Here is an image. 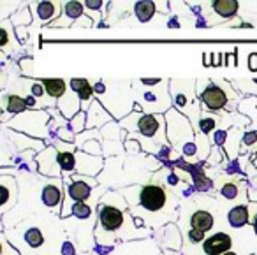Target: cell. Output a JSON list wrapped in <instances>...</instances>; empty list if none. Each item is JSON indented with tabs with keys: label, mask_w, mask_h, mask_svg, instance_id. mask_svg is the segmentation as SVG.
<instances>
[{
	"label": "cell",
	"mask_w": 257,
	"mask_h": 255,
	"mask_svg": "<svg viewBox=\"0 0 257 255\" xmlns=\"http://www.w3.org/2000/svg\"><path fill=\"white\" fill-rule=\"evenodd\" d=\"M86 120H88V118H86V113L81 111V113H78L71 121H69V127L72 129V132H74L76 136H79L86 131Z\"/></svg>",
	"instance_id": "obj_35"
},
{
	"label": "cell",
	"mask_w": 257,
	"mask_h": 255,
	"mask_svg": "<svg viewBox=\"0 0 257 255\" xmlns=\"http://www.w3.org/2000/svg\"><path fill=\"white\" fill-rule=\"evenodd\" d=\"M196 81L197 97L203 104V109L210 113H218V111L236 113L238 111L243 95L229 79L220 78V76H213V78L203 76V78H196Z\"/></svg>",
	"instance_id": "obj_5"
},
{
	"label": "cell",
	"mask_w": 257,
	"mask_h": 255,
	"mask_svg": "<svg viewBox=\"0 0 257 255\" xmlns=\"http://www.w3.org/2000/svg\"><path fill=\"white\" fill-rule=\"evenodd\" d=\"M133 83V97L136 107L145 114H166L173 109L171 79L138 78Z\"/></svg>",
	"instance_id": "obj_4"
},
{
	"label": "cell",
	"mask_w": 257,
	"mask_h": 255,
	"mask_svg": "<svg viewBox=\"0 0 257 255\" xmlns=\"http://www.w3.org/2000/svg\"><path fill=\"white\" fill-rule=\"evenodd\" d=\"M245 173H246V176H248L250 183H253V187H257V167L252 164V160H250V162L246 164Z\"/></svg>",
	"instance_id": "obj_41"
},
{
	"label": "cell",
	"mask_w": 257,
	"mask_h": 255,
	"mask_svg": "<svg viewBox=\"0 0 257 255\" xmlns=\"http://www.w3.org/2000/svg\"><path fill=\"white\" fill-rule=\"evenodd\" d=\"M36 164H37V171H39L44 178H60L62 176V169H60V166H58L57 146L50 145L41 153H36Z\"/></svg>",
	"instance_id": "obj_13"
},
{
	"label": "cell",
	"mask_w": 257,
	"mask_h": 255,
	"mask_svg": "<svg viewBox=\"0 0 257 255\" xmlns=\"http://www.w3.org/2000/svg\"><path fill=\"white\" fill-rule=\"evenodd\" d=\"M78 150H81V152H85V153H90V155H95V157L102 155V145H100L99 139H90V141L83 143Z\"/></svg>",
	"instance_id": "obj_36"
},
{
	"label": "cell",
	"mask_w": 257,
	"mask_h": 255,
	"mask_svg": "<svg viewBox=\"0 0 257 255\" xmlns=\"http://www.w3.org/2000/svg\"><path fill=\"white\" fill-rule=\"evenodd\" d=\"M83 6H85L86 16L92 20L93 25H99V22H100V8L104 6V2H100V0H85V2H83Z\"/></svg>",
	"instance_id": "obj_32"
},
{
	"label": "cell",
	"mask_w": 257,
	"mask_h": 255,
	"mask_svg": "<svg viewBox=\"0 0 257 255\" xmlns=\"http://www.w3.org/2000/svg\"><path fill=\"white\" fill-rule=\"evenodd\" d=\"M215 225V215L208 209H196V211L190 215V229L203 230L208 232Z\"/></svg>",
	"instance_id": "obj_26"
},
{
	"label": "cell",
	"mask_w": 257,
	"mask_h": 255,
	"mask_svg": "<svg viewBox=\"0 0 257 255\" xmlns=\"http://www.w3.org/2000/svg\"><path fill=\"white\" fill-rule=\"evenodd\" d=\"M2 132L9 136V139H11L13 146H15V148H18L20 152H23V150H34V152L41 153L43 150L48 148V146L44 145V141H41V139L30 138V136L22 134V132L11 131V129L4 127V125H2Z\"/></svg>",
	"instance_id": "obj_18"
},
{
	"label": "cell",
	"mask_w": 257,
	"mask_h": 255,
	"mask_svg": "<svg viewBox=\"0 0 257 255\" xmlns=\"http://www.w3.org/2000/svg\"><path fill=\"white\" fill-rule=\"evenodd\" d=\"M224 255H239V253H236V251H227V253H224Z\"/></svg>",
	"instance_id": "obj_46"
},
{
	"label": "cell",
	"mask_w": 257,
	"mask_h": 255,
	"mask_svg": "<svg viewBox=\"0 0 257 255\" xmlns=\"http://www.w3.org/2000/svg\"><path fill=\"white\" fill-rule=\"evenodd\" d=\"M252 164H253V166L257 167V157H253V159H252Z\"/></svg>",
	"instance_id": "obj_45"
},
{
	"label": "cell",
	"mask_w": 257,
	"mask_h": 255,
	"mask_svg": "<svg viewBox=\"0 0 257 255\" xmlns=\"http://www.w3.org/2000/svg\"><path fill=\"white\" fill-rule=\"evenodd\" d=\"M157 13V4L150 2V0H143V2H136L134 4V15H136L140 23H148Z\"/></svg>",
	"instance_id": "obj_29"
},
{
	"label": "cell",
	"mask_w": 257,
	"mask_h": 255,
	"mask_svg": "<svg viewBox=\"0 0 257 255\" xmlns=\"http://www.w3.org/2000/svg\"><path fill=\"white\" fill-rule=\"evenodd\" d=\"M248 215H250V225L253 227V232L257 236V202H250L248 204Z\"/></svg>",
	"instance_id": "obj_40"
},
{
	"label": "cell",
	"mask_w": 257,
	"mask_h": 255,
	"mask_svg": "<svg viewBox=\"0 0 257 255\" xmlns=\"http://www.w3.org/2000/svg\"><path fill=\"white\" fill-rule=\"evenodd\" d=\"M51 123V114L48 109H39V111H25V113L13 116L4 127L11 129L16 132H23V134L30 136V138H50Z\"/></svg>",
	"instance_id": "obj_9"
},
{
	"label": "cell",
	"mask_w": 257,
	"mask_h": 255,
	"mask_svg": "<svg viewBox=\"0 0 257 255\" xmlns=\"http://www.w3.org/2000/svg\"><path fill=\"white\" fill-rule=\"evenodd\" d=\"M60 251H62V255H76V244L72 243L71 239H65L60 248Z\"/></svg>",
	"instance_id": "obj_42"
},
{
	"label": "cell",
	"mask_w": 257,
	"mask_h": 255,
	"mask_svg": "<svg viewBox=\"0 0 257 255\" xmlns=\"http://www.w3.org/2000/svg\"><path fill=\"white\" fill-rule=\"evenodd\" d=\"M62 6L64 4H60V2H37V4H34V13H36L37 22H41L43 25H48L50 22H57L58 16L64 11Z\"/></svg>",
	"instance_id": "obj_24"
},
{
	"label": "cell",
	"mask_w": 257,
	"mask_h": 255,
	"mask_svg": "<svg viewBox=\"0 0 257 255\" xmlns=\"http://www.w3.org/2000/svg\"><path fill=\"white\" fill-rule=\"evenodd\" d=\"M136 220H143V223L159 229L169 222L176 220L178 199L168 188L166 180H161V173L154 174L147 183L134 185L120 190Z\"/></svg>",
	"instance_id": "obj_1"
},
{
	"label": "cell",
	"mask_w": 257,
	"mask_h": 255,
	"mask_svg": "<svg viewBox=\"0 0 257 255\" xmlns=\"http://www.w3.org/2000/svg\"><path fill=\"white\" fill-rule=\"evenodd\" d=\"M71 183H67V180H64L65 183V199L64 206H62L60 218H67L72 215V208L78 202H88L92 197L93 188L99 185V181L95 178L90 176H81V174H69Z\"/></svg>",
	"instance_id": "obj_10"
},
{
	"label": "cell",
	"mask_w": 257,
	"mask_h": 255,
	"mask_svg": "<svg viewBox=\"0 0 257 255\" xmlns=\"http://www.w3.org/2000/svg\"><path fill=\"white\" fill-rule=\"evenodd\" d=\"M166 121H168L169 145L178 150L182 157L187 159V162H201V143L189 118L173 107L166 113Z\"/></svg>",
	"instance_id": "obj_7"
},
{
	"label": "cell",
	"mask_w": 257,
	"mask_h": 255,
	"mask_svg": "<svg viewBox=\"0 0 257 255\" xmlns=\"http://www.w3.org/2000/svg\"><path fill=\"white\" fill-rule=\"evenodd\" d=\"M210 6L220 18H232L239 9V2L236 0H215Z\"/></svg>",
	"instance_id": "obj_30"
},
{
	"label": "cell",
	"mask_w": 257,
	"mask_h": 255,
	"mask_svg": "<svg viewBox=\"0 0 257 255\" xmlns=\"http://www.w3.org/2000/svg\"><path fill=\"white\" fill-rule=\"evenodd\" d=\"M15 36H16V29L11 23V20H4L2 25H0V48H2L4 58L20 50V44Z\"/></svg>",
	"instance_id": "obj_21"
},
{
	"label": "cell",
	"mask_w": 257,
	"mask_h": 255,
	"mask_svg": "<svg viewBox=\"0 0 257 255\" xmlns=\"http://www.w3.org/2000/svg\"><path fill=\"white\" fill-rule=\"evenodd\" d=\"M248 199L250 202H257V187L248 188Z\"/></svg>",
	"instance_id": "obj_44"
},
{
	"label": "cell",
	"mask_w": 257,
	"mask_h": 255,
	"mask_svg": "<svg viewBox=\"0 0 257 255\" xmlns=\"http://www.w3.org/2000/svg\"><path fill=\"white\" fill-rule=\"evenodd\" d=\"M92 86L95 92V99L109 111L114 120H123L136 107L131 81H113V90H111L109 79H97L92 83Z\"/></svg>",
	"instance_id": "obj_8"
},
{
	"label": "cell",
	"mask_w": 257,
	"mask_h": 255,
	"mask_svg": "<svg viewBox=\"0 0 257 255\" xmlns=\"http://www.w3.org/2000/svg\"><path fill=\"white\" fill-rule=\"evenodd\" d=\"M238 113L250 120V127L246 131L257 132V97L255 95L243 97V100L238 106Z\"/></svg>",
	"instance_id": "obj_25"
},
{
	"label": "cell",
	"mask_w": 257,
	"mask_h": 255,
	"mask_svg": "<svg viewBox=\"0 0 257 255\" xmlns=\"http://www.w3.org/2000/svg\"><path fill=\"white\" fill-rule=\"evenodd\" d=\"M57 138L64 143H76V134L72 132V129L69 127V123L60 129H57Z\"/></svg>",
	"instance_id": "obj_37"
},
{
	"label": "cell",
	"mask_w": 257,
	"mask_h": 255,
	"mask_svg": "<svg viewBox=\"0 0 257 255\" xmlns=\"http://www.w3.org/2000/svg\"><path fill=\"white\" fill-rule=\"evenodd\" d=\"M41 81H43L48 95L55 100H58L60 97H64L65 92L71 88V85H69L67 79H62V78H46V79H41Z\"/></svg>",
	"instance_id": "obj_27"
},
{
	"label": "cell",
	"mask_w": 257,
	"mask_h": 255,
	"mask_svg": "<svg viewBox=\"0 0 257 255\" xmlns=\"http://www.w3.org/2000/svg\"><path fill=\"white\" fill-rule=\"evenodd\" d=\"M69 85L79 95V99H81V111L86 113L90 109V106H92V102L95 100L93 99L95 92H93L92 81L86 78H74V79H69Z\"/></svg>",
	"instance_id": "obj_23"
},
{
	"label": "cell",
	"mask_w": 257,
	"mask_h": 255,
	"mask_svg": "<svg viewBox=\"0 0 257 255\" xmlns=\"http://www.w3.org/2000/svg\"><path fill=\"white\" fill-rule=\"evenodd\" d=\"M64 183L62 178H46V183L41 185V202L46 209L57 213L60 206H64Z\"/></svg>",
	"instance_id": "obj_12"
},
{
	"label": "cell",
	"mask_w": 257,
	"mask_h": 255,
	"mask_svg": "<svg viewBox=\"0 0 257 255\" xmlns=\"http://www.w3.org/2000/svg\"><path fill=\"white\" fill-rule=\"evenodd\" d=\"M187 236V241H189L190 244H197V243H204L206 241V232H203V230H196V229H189L185 232Z\"/></svg>",
	"instance_id": "obj_38"
},
{
	"label": "cell",
	"mask_w": 257,
	"mask_h": 255,
	"mask_svg": "<svg viewBox=\"0 0 257 255\" xmlns=\"http://www.w3.org/2000/svg\"><path fill=\"white\" fill-rule=\"evenodd\" d=\"M229 81L234 85V88H239V86H252V90H250L248 93H252V95L257 97V79H229Z\"/></svg>",
	"instance_id": "obj_39"
},
{
	"label": "cell",
	"mask_w": 257,
	"mask_h": 255,
	"mask_svg": "<svg viewBox=\"0 0 257 255\" xmlns=\"http://www.w3.org/2000/svg\"><path fill=\"white\" fill-rule=\"evenodd\" d=\"M95 239L102 246H116L121 239H136V237H147L145 234H150V230H140L134 223L133 213L128 211V206L121 192L116 194L113 202V190H107L102 194L95 211Z\"/></svg>",
	"instance_id": "obj_2"
},
{
	"label": "cell",
	"mask_w": 257,
	"mask_h": 255,
	"mask_svg": "<svg viewBox=\"0 0 257 255\" xmlns=\"http://www.w3.org/2000/svg\"><path fill=\"white\" fill-rule=\"evenodd\" d=\"M2 111H4L2 113V125H6L9 121V114L18 116V114L29 111V106H27V100L22 95L6 92L4 97H2Z\"/></svg>",
	"instance_id": "obj_19"
},
{
	"label": "cell",
	"mask_w": 257,
	"mask_h": 255,
	"mask_svg": "<svg viewBox=\"0 0 257 255\" xmlns=\"http://www.w3.org/2000/svg\"><path fill=\"white\" fill-rule=\"evenodd\" d=\"M83 13H85V6L83 2H64V11H62V16L53 22L50 27H74L76 20L83 18Z\"/></svg>",
	"instance_id": "obj_22"
},
{
	"label": "cell",
	"mask_w": 257,
	"mask_h": 255,
	"mask_svg": "<svg viewBox=\"0 0 257 255\" xmlns=\"http://www.w3.org/2000/svg\"><path fill=\"white\" fill-rule=\"evenodd\" d=\"M109 255H159V248L152 239H143L116 244Z\"/></svg>",
	"instance_id": "obj_16"
},
{
	"label": "cell",
	"mask_w": 257,
	"mask_h": 255,
	"mask_svg": "<svg viewBox=\"0 0 257 255\" xmlns=\"http://www.w3.org/2000/svg\"><path fill=\"white\" fill-rule=\"evenodd\" d=\"M118 123L125 131V141H138L147 153L157 155L161 148L169 145L166 114H145L134 109Z\"/></svg>",
	"instance_id": "obj_3"
},
{
	"label": "cell",
	"mask_w": 257,
	"mask_h": 255,
	"mask_svg": "<svg viewBox=\"0 0 257 255\" xmlns=\"http://www.w3.org/2000/svg\"><path fill=\"white\" fill-rule=\"evenodd\" d=\"M50 216H44V222L41 225L34 218H25L13 227V230H4V236L22 251L23 255H51L50 253V239H48V232L51 230L57 223H51Z\"/></svg>",
	"instance_id": "obj_6"
},
{
	"label": "cell",
	"mask_w": 257,
	"mask_h": 255,
	"mask_svg": "<svg viewBox=\"0 0 257 255\" xmlns=\"http://www.w3.org/2000/svg\"><path fill=\"white\" fill-rule=\"evenodd\" d=\"M58 166H60L62 173L74 174L76 173V153L58 152Z\"/></svg>",
	"instance_id": "obj_31"
},
{
	"label": "cell",
	"mask_w": 257,
	"mask_h": 255,
	"mask_svg": "<svg viewBox=\"0 0 257 255\" xmlns=\"http://www.w3.org/2000/svg\"><path fill=\"white\" fill-rule=\"evenodd\" d=\"M0 190H2V204H0V213L2 216L8 215L9 209H13L18 202V183L13 174L0 173Z\"/></svg>",
	"instance_id": "obj_14"
},
{
	"label": "cell",
	"mask_w": 257,
	"mask_h": 255,
	"mask_svg": "<svg viewBox=\"0 0 257 255\" xmlns=\"http://www.w3.org/2000/svg\"><path fill=\"white\" fill-rule=\"evenodd\" d=\"M227 222L234 229H239V227H245L246 223H250L248 206H232L227 211Z\"/></svg>",
	"instance_id": "obj_28"
},
{
	"label": "cell",
	"mask_w": 257,
	"mask_h": 255,
	"mask_svg": "<svg viewBox=\"0 0 257 255\" xmlns=\"http://www.w3.org/2000/svg\"><path fill=\"white\" fill-rule=\"evenodd\" d=\"M72 216H74L76 220H79V222H86V220H90L93 216V208H92V202H78V204H74V208H72Z\"/></svg>",
	"instance_id": "obj_33"
},
{
	"label": "cell",
	"mask_w": 257,
	"mask_h": 255,
	"mask_svg": "<svg viewBox=\"0 0 257 255\" xmlns=\"http://www.w3.org/2000/svg\"><path fill=\"white\" fill-rule=\"evenodd\" d=\"M30 22H32V15H30L29 8H22L18 13H15L11 16V23L15 25V29H18V27H29Z\"/></svg>",
	"instance_id": "obj_34"
},
{
	"label": "cell",
	"mask_w": 257,
	"mask_h": 255,
	"mask_svg": "<svg viewBox=\"0 0 257 255\" xmlns=\"http://www.w3.org/2000/svg\"><path fill=\"white\" fill-rule=\"evenodd\" d=\"M86 118H88V120H86V129H88V131H92V129H97V131H99V129L106 127L107 123L113 121L111 113L97 99L93 100L90 109L86 111Z\"/></svg>",
	"instance_id": "obj_20"
},
{
	"label": "cell",
	"mask_w": 257,
	"mask_h": 255,
	"mask_svg": "<svg viewBox=\"0 0 257 255\" xmlns=\"http://www.w3.org/2000/svg\"><path fill=\"white\" fill-rule=\"evenodd\" d=\"M217 194L224 201L232 202L234 206H248V183L239 176H229V174H218L215 180Z\"/></svg>",
	"instance_id": "obj_11"
},
{
	"label": "cell",
	"mask_w": 257,
	"mask_h": 255,
	"mask_svg": "<svg viewBox=\"0 0 257 255\" xmlns=\"http://www.w3.org/2000/svg\"><path fill=\"white\" fill-rule=\"evenodd\" d=\"M232 248V237L229 232H215L210 237H206V241L203 243V251L206 255H224L227 251H231Z\"/></svg>",
	"instance_id": "obj_17"
},
{
	"label": "cell",
	"mask_w": 257,
	"mask_h": 255,
	"mask_svg": "<svg viewBox=\"0 0 257 255\" xmlns=\"http://www.w3.org/2000/svg\"><path fill=\"white\" fill-rule=\"evenodd\" d=\"M248 69L252 72H257V53L248 55Z\"/></svg>",
	"instance_id": "obj_43"
},
{
	"label": "cell",
	"mask_w": 257,
	"mask_h": 255,
	"mask_svg": "<svg viewBox=\"0 0 257 255\" xmlns=\"http://www.w3.org/2000/svg\"><path fill=\"white\" fill-rule=\"evenodd\" d=\"M102 169H104L102 157L90 155V153H85V152H81V150L76 152V173L74 174L95 178Z\"/></svg>",
	"instance_id": "obj_15"
}]
</instances>
